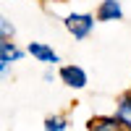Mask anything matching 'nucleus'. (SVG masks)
I'll return each mask as SVG.
<instances>
[{"instance_id": "nucleus-1", "label": "nucleus", "mask_w": 131, "mask_h": 131, "mask_svg": "<svg viewBox=\"0 0 131 131\" xmlns=\"http://www.w3.org/2000/svg\"><path fill=\"white\" fill-rule=\"evenodd\" d=\"M94 21L97 18L92 13H68L63 24H66V29H68V34L73 39H86L94 29Z\"/></svg>"}, {"instance_id": "nucleus-2", "label": "nucleus", "mask_w": 131, "mask_h": 131, "mask_svg": "<svg viewBox=\"0 0 131 131\" xmlns=\"http://www.w3.org/2000/svg\"><path fill=\"white\" fill-rule=\"evenodd\" d=\"M58 79H60L66 86H71V89H84V86L89 84L86 71L81 68V66H76V63H66L63 68L58 71Z\"/></svg>"}, {"instance_id": "nucleus-3", "label": "nucleus", "mask_w": 131, "mask_h": 131, "mask_svg": "<svg viewBox=\"0 0 131 131\" xmlns=\"http://www.w3.org/2000/svg\"><path fill=\"white\" fill-rule=\"evenodd\" d=\"M94 18H97V21H102V24L121 21V18H123V5H121V0H100Z\"/></svg>"}, {"instance_id": "nucleus-4", "label": "nucleus", "mask_w": 131, "mask_h": 131, "mask_svg": "<svg viewBox=\"0 0 131 131\" xmlns=\"http://www.w3.org/2000/svg\"><path fill=\"white\" fill-rule=\"evenodd\" d=\"M86 131H126V126L121 123V118L115 113L113 115H92L86 121Z\"/></svg>"}, {"instance_id": "nucleus-5", "label": "nucleus", "mask_w": 131, "mask_h": 131, "mask_svg": "<svg viewBox=\"0 0 131 131\" xmlns=\"http://www.w3.org/2000/svg\"><path fill=\"white\" fill-rule=\"evenodd\" d=\"M26 52H29L34 60L45 63V66H55V63H58V52L52 50L47 42H29V45H26Z\"/></svg>"}, {"instance_id": "nucleus-6", "label": "nucleus", "mask_w": 131, "mask_h": 131, "mask_svg": "<svg viewBox=\"0 0 131 131\" xmlns=\"http://www.w3.org/2000/svg\"><path fill=\"white\" fill-rule=\"evenodd\" d=\"M21 58H24V50H21L16 42L0 39V63H18Z\"/></svg>"}, {"instance_id": "nucleus-7", "label": "nucleus", "mask_w": 131, "mask_h": 131, "mask_svg": "<svg viewBox=\"0 0 131 131\" xmlns=\"http://www.w3.org/2000/svg\"><path fill=\"white\" fill-rule=\"evenodd\" d=\"M115 115L121 118V123L126 126V131H131V92H123L115 102Z\"/></svg>"}, {"instance_id": "nucleus-8", "label": "nucleus", "mask_w": 131, "mask_h": 131, "mask_svg": "<svg viewBox=\"0 0 131 131\" xmlns=\"http://www.w3.org/2000/svg\"><path fill=\"white\" fill-rule=\"evenodd\" d=\"M45 131H68V123L63 115H50L45 118Z\"/></svg>"}, {"instance_id": "nucleus-9", "label": "nucleus", "mask_w": 131, "mask_h": 131, "mask_svg": "<svg viewBox=\"0 0 131 131\" xmlns=\"http://www.w3.org/2000/svg\"><path fill=\"white\" fill-rule=\"evenodd\" d=\"M13 24H10V21L5 18V16H0V39H10L13 37Z\"/></svg>"}, {"instance_id": "nucleus-10", "label": "nucleus", "mask_w": 131, "mask_h": 131, "mask_svg": "<svg viewBox=\"0 0 131 131\" xmlns=\"http://www.w3.org/2000/svg\"><path fill=\"white\" fill-rule=\"evenodd\" d=\"M10 71V63H0V76H5Z\"/></svg>"}, {"instance_id": "nucleus-11", "label": "nucleus", "mask_w": 131, "mask_h": 131, "mask_svg": "<svg viewBox=\"0 0 131 131\" xmlns=\"http://www.w3.org/2000/svg\"><path fill=\"white\" fill-rule=\"evenodd\" d=\"M52 79H55V73H52V71L47 68V71H45V81H52Z\"/></svg>"}, {"instance_id": "nucleus-12", "label": "nucleus", "mask_w": 131, "mask_h": 131, "mask_svg": "<svg viewBox=\"0 0 131 131\" xmlns=\"http://www.w3.org/2000/svg\"><path fill=\"white\" fill-rule=\"evenodd\" d=\"M42 3H45V0H42Z\"/></svg>"}]
</instances>
